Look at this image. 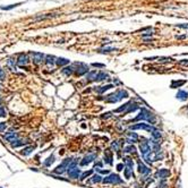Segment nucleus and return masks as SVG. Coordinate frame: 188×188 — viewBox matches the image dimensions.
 <instances>
[{
    "mask_svg": "<svg viewBox=\"0 0 188 188\" xmlns=\"http://www.w3.org/2000/svg\"><path fill=\"white\" fill-rule=\"evenodd\" d=\"M134 121H147V123H150V125L153 126L155 124V121H156V118H155V115L153 112H151L149 109L142 108L139 110V113L134 119Z\"/></svg>",
    "mask_w": 188,
    "mask_h": 188,
    "instance_id": "f257e3e1",
    "label": "nucleus"
},
{
    "mask_svg": "<svg viewBox=\"0 0 188 188\" xmlns=\"http://www.w3.org/2000/svg\"><path fill=\"white\" fill-rule=\"evenodd\" d=\"M127 98H129V94H128L127 91L126 90H118V91H116L115 93L107 95V98H106V102L117 103L118 101H121V100L127 99Z\"/></svg>",
    "mask_w": 188,
    "mask_h": 188,
    "instance_id": "f03ea898",
    "label": "nucleus"
},
{
    "mask_svg": "<svg viewBox=\"0 0 188 188\" xmlns=\"http://www.w3.org/2000/svg\"><path fill=\"white\" fill-rule=\"evenodd\" d=\"M102 183L104 185H119V184H123L124 180L121 179L118 175H116V173H110L106 178H103Z\"/></svg>",
    "mask_w": 188,
    "mask_h": 188,
    "instance_id": "7ed1b4c3",
    "label": "nucleus"
},
{
    "mask_svg": "<svg viewBox=\"0 0 188 188\" xmlns=\"http://www.w3.org/2000/svg\"><path fill=\"white\" fill-rule=\"evenodd\" d=\"M139 150H141V153L143 155V158H145L146 155H149L151 153V145L150 142L146 139L145 137H142L141 138V143H139Z\"/></svg>",
    "mask_w": 188,
    "mask_h": 188,
    "instance_id": "20e7f679",
    "label": "nucleus"
},
{
    "mask_svg": "<svg viewBox=\"0 0 188 188\" xmlns=\"http://www.w3.org/2000/svg\"><path fill=\"white\" fill-rule=\"evenodd\" d=\"M72 161H73V159H70V158L65 159L64 161L61 162V164H59V166H58V167H57L56 169L53 170V172H55V173H57V175H61V173L66 172Z\"/></svg>",
    "mask_w": 188,
    "mask_h": 188,
    "instance_id": "39448f33",
    "label": "nucleus"
},
{
    "mask_svg": "<svg viewBox=\"0 0 188 188\" xmlns=\"http://www.w3.org/2000/svg\"><path fill=\"white\" fill-rule=\"evenodd\" d=\"M130 130H137V129H143V130H146V132H154L155 128H154L152 125L150 124H145V123H139V124H136V125H133L129 127Z\"/></svg>",
    "mask_w": 188,
    "mask_h": 188,
    "instance_id": "423d86ee",
    "label": "nucleus"
},
{
    "mask_svg": "<svg viewBox=\"0 0 188 188\" xmlns=\"http://www.w3.org/2000/svg\"><path fill=\"white\" fill-rule=\"evenodd\" d=\"M96 159V154L95 153H91V154H87V155H85L84 158L82 159V161H81V164L82 167H85V166H89L91 162H93L94 160Z\"/></svg>",
    "mask_w": 188,
    "mask_h": 188,
    "instance_id": "0eeeda50",
    "label": "nucleus"
},
{
    "mask_svg": "<svg viewBox=\"0 0 188 188\" xmlns=\"http://www.w3.org/2000/svg\"><path fill=\"white\" fill-rule=\"evenodd\" d=\"M31 57H32V60H33V62L36 65L41 64L43 60H45V57H44V55L43 53H41V52H31L30 53Z\"/></svg>",
    "mask_w": 188,
    "mask_h": 188,
    "instance_id": "6e6552de",
    "label": "nucleus"
},
{
    "mask_svg": "<svg viewBox=\"0 0 188 188\" xmlns=\"http://www.w3.org/2000/svg\"><path fill=\"white\" fill-rule=\"evenodd\" d=\"M170 176V171L168 170V169H159L155 173H154V177L155 178H158V179H166V178H168Z\"/></svg>",
    "mask_w": 188,
    "mask_h": 188,
    "instance_id": "1a4fd4ad",
    "label": "nucleus"
},
{
    "mask_svg": "<svg viewBox=\"0 0 188 188\" xmlns=\"http://www.w3.org/2000/svg\"><path fill=\"white\" fill-rule=\"evenodd\" d=\"M76 65L78 66V68L76 69V74L78 76H82V75H85V74L89 73V66L85 64H82V62H76Z\"/></svg>",
    "mask_w": 188,
    "mask_h": 188,
    "instance_id": "9d476101",
    "label": "nucleus"
},
{
    "mask_svg": "<svg viewBox=\"0 0 188 188\" xmlns=\"http://www.w3.org/2000/svg\"><path fill=\"white\" fill-rule=\"evenodd\" d=\"M4 138L6 141L10 142V144L14 143V142H16L17 139H19V137H18V134L17 133H14V132H10V133H7V134H5L4 135Z\"/></svg>",
    "mask_w": 188,
    "mask_h": 188,
    "instance_id": "9b49d317",
    "label": "nucleus"
},
{
    "mask_svg": "<svg viewBox=\"0 0 188 188\" xmlns=\"http://www.w3.org/2000/svg\"><path fill=\"white\" fill-rule=\"evenodd\" d=\"M137 170H138V172H139L142 176H147L151 171L150 169H149V167H146L143 162H138V164H137Z\"/></svg>",
    "mask_w": 188,
    "mask_h": 188,
    "instance_id": "f8f14e48",
    "label": "nucleus"
},
{
    "mask_svg": "<svg viewBox=\"0 0 188 188\" xmlns=\"http://www.w3.org/2000/svg\"><path fill=\"white\" fill-rule=\"evenodd\" d=\"M138 141V135L136 133H128L127 137H126V142L128 143L129 145H133L134 143H136Z\"/></svg>",
    "mask_w": 188,
    "mask_h": 188,
    "instance_id": "ddd939ff",
    "label": "nucleus"
},
{
    "mask_svg": "<svg viewBox=\"0 0 188 188\" xmlns=\"http://www.w3.org/2000/svg\"><path fill=\"white\" fill-rule=\"evenodd\" d=\"M16 64H17V66H19V67H24V66H26V65L29 64V57L26 56V55H24V53H22L21 56L18 57Z\"/></svg>",
    "mask_w": 188,
    "mask_h": 188,
    "instance_id": "4468645a",
    "label": "nucleus"
},
{
    "mask_svg": "<svg viewBox=\"0 0 188 188\" xmlns=\"http://www.w3.org/2000/svg\"><path fill=\"white\" fill-rule=\"evenodd\" d=\"M113 87H115V86L112 85V84H108V85H104V86H96V87L94 89V91H95L98 94H103L104 92L111 90V89H113Z\"/></svg>",
    "mask_w": 188,
    "mask_h": 188,
    "instance_id": "2eb2a0df",
    "label": "nucleus"
},
{
    "mask_svg": "<svg viewBox=\"0 0 188 188\" xmlns=\"http://www.w3.org/2000/svg\"><path fill=\"white\" fill-rule=\"evenodd\" d=\"M67 173H68V177H69V178H73V179H78V178H81L82 171H81V169H78V168H75V169H73V170L68 171Z\"/></svg>",
    "mask_w": 188,
    "mask_h": 188,
    "instance_id": "dca6fc26",
    "label": "nucleus"
},
{
    "mask_svg": "<svg viewBox=\"0 0 188 188\" xmlns=\"http://www.w3.org/2000/svg\"><path fill=\"white\" fill-rule=\"evenodd\" d=\"M113 154H112V151L111 150H107L104 152V162L107 163V164H110L112 166V163H113Z\"/></svg>",
    "mask_w": 188,
    "mask_h": 188,
    "instance_id": "f3484780",
    "label": "nucleus"
},
{
    "mask_svg": "<svg viewBox=\"0 0 188 188\" xmlns=\"http://www.w3.org/2000/svg\"><path fill=\"white\" fill-rule=\"evenodd\" d=\"M176 98L178 99L179 101H186V100H188V92L184 90L178 91V93L176 94Z\"/></svg>",
    "mask_w": 188,
    "mask_h": 188,
    "instance_id": "a211bd4d",
    "label": "nucleus"
},
{
    "mask_svg": "<svg viewBox=\"0 0 188 188\" xmlns=\"http://www.w3.org/2000/svg\"><path fill=\"white\" fill-rule=\"evenodd\" d=\"M98 73L96 70H92L90 73H87L86 75V81L87 82H96V76H98Z\"/></svg>",
    "mask_w": 188,
    "mask_h": 188,
    "instance_id": "6ab92c4d",
    "label": "nucleus"
},
{
    "mask_svg": "<svg viewBox=\"0 0 188 188\" xmlns=\"http://www.w3.org/2000/svg\"><path fill=\"white\" fill-rule=\"evenodd\" d=\"M132 103H133L132 101H129V102L125 103V104H123L121 107L117 108V109H116V110H115V111H113V112H116V113H120V112H126V110L128 109V108H129V106H130Z\"/></svg>",
    "mask_w": 188,
    "mask_h": 188,
    "instance_id": "aec40b11",
    "label": "nucleus"
},
{
    "mask_svg": "<svg viewBox=\"0 0 188 188\" xmlns=\"http://www.w3.org/2000/svg\"><path fill=\"white\" fill-rule=\"evenodd\" d=\"M186 79H183V81H172L171 82V85L170 87L171 89H178V87H181V86L186 84Z\"/></svg>",
    "mask_w": 188,
    "mask_h": 188,
    "instance_id": "412c9836",
    "label": "nucleus"
},
{
    "mask_svg": "<svg viewBox=\"0 0 188 188\" xmlns=\"http://www.w3.org/2000/svg\"><path fill=\"white\" fill-rule=\"evenodd\" d=\"M34 146H27V147H24L23 150L21 151V154L22 155H24V156H26V155H30L33 151H34Z\"/></svg>",
    "mask_w": 188,
    "mask_h": 188,
    "instance_id": "4be33fe9",
    "label": "nucleus"
},
{
    "mask_svg": "<svg viewBox=\"0 0 188 188\" xmlns=\"http://www.w3.org/2000/svg\"><path fill=\"white\" fill-rule=\"evenodd\" d=\"M57 61V58L55 56H47L45 57V64L48 65V66H53V65L56 64Z\"/></svg>",
    "mask_w": 188,
    "mask_h": 188,
    "instance_id": "5701e85b",
    "label": "nucleus"
},
{
    "mask_svg": "<svg viewBox=\"0 0 188 188\" xmlns=\"http://www.w3.org/2000/svg\"><path fill=\"white\" fill-rule=\"evenodd\" d=\"M74 70H75V68H74L73 66H69V67H65V68L61 70V73L64 74L65 76H70V75L74 73Z\"/></svg>",
    "mask_w": 188,
    "mask_h": 188,
    "instance_id": "b1692460",
    "label": "nucleus"
},
{
    "mask_svg": "<svg viewBox=\"0 0 188 188\" xmlns=\"http://www.w3.org/2000/svg\"><path fill=\"white\" fill-rule=\"evenodd\" d=\"M139 109V106L137 104V103H132L130 106H129V108L126 110V112H124L125 115H127V113H130V112H134L136 111V110H138Z\"/></svg>",
    "mask_w": 188,
    "mask_h": 188,
    "instance_id": "393cba45",
    "label": "nucleus"
},
{
    "mask_svg": "<svg viewBox=\"0 0 188 188\" xmlns=\"http://www.w3.org/2000/svg\"><path fill=\"white\" fill-rule=\"evenodd\" d=\"M27 143H29L27 141H22V139H17L16 142L12 143V147H13V149H16V147H19V146L26 145Z\"/></svg>",
    "mask_w": 188,
    "mask_h": 188,
    "instance_id": "a878e982",
    "label": "nucleus"
},
{
    "mask_svg": "<svg viewBox=\"0 0 188 188\" xmlns=\"http://www.w3.org/2000/svg\"><path fill=\"white\" fill-rule=\"evenodd\" d=\"M102 180H103V178L101 177V175H94V176H92V178H91V183L92 184H99V183H102Z\"/></svg>",
    "mask_w": 188,
    "mask_h": 188,
    "instance_id": "bb28decb",
    "label": "nucleus"
},
{
    "mask_svg": "<svg viewBox=\"0 0 188 188\" xmlns=\"http://www.w3.org/2000/svg\"><path fill=\"white\" fill-rule=\"evenodd\" d=\"M109 75L107 73H104V72H99L98 73V76H96V82H102L104 79H107Z\"/></svg>",
    "mask_w": 188,
    "mask_h": 188,
    "instance_id": "cd10ccee",
    "label": "nucleus"
},
{
    "mask_svg": "<svg viewBox=\"0 0 188 188\" xmlns=\"http://www.w3.org/2000/svg\"><path fill=\"white\" fill-rule=\"evenodd\" d=\"M124 164L126 168H129V169H132V170H133V168H134V161H133L130 158H125Z\"/></svg>",
    "mask_w": 188,
    "mask_h": 188,
    "instance_id": "c85d7f7f",
    "label": "nucleus"
},
{
    "mask_svg": "<svg viewBox=\"0 0 188 188\" xmlns=\"http://www.w3.org/2000/svg\"><path fill=\"white\" fill-rule=\"evenodd\" d=\"M161 137H162V134H161V132H159V130H154V132H152V136H151V138L152 139H155V141L160 142V139H161Z\"/></svg>",
    "mask_w": 188,
    "mask_h": 188,
    "instance_id": "c756f323",
    "label": "nucleus"
},
{
    "mask_svg": "<svg viewBox=\"0 0 188 188\" xmlns=\"http://www.w3.org/2000/svg\"><path fill=\"white\" fill-rule=\"evenodd\" d=\"M70 61L68 59H66V58H57V61L56 64L58 66H66V65H68Z\"/></svg>",
    "mask_w": 188,
    "mask_h": 188,
    "instance_id": "7c9ffc66",
    "label": "nucleus"
},
{
    "mask_svg": "<svg viewBox=\"0 0 188 188\" xmlns=\"http://www.w3.org/2000/svg\"><path fill=\"white\" fill-rule=\"evenodd\" d=\"M55 160H56V158H55V155H50L49 158L43 162V164L45 166V167H51V164L53 162H55Z\"/></svg>",
    "mask_w": 188,
    "mask_h": 188,
    "instance_id": "2f4dec72",
    "label": "nucleus"
},
{
    "mask_svg": "<svg viewBox=\"0 0 188 188\" xmlns=\"http://www.w3.org/2000/svg\"><path fill=\"white\" fill-rule=\"evenodd\" d=\"M124 173H125V177H126L127 179H130L133 176H134V173H133V170H132V169H129V168H126V167H125V169H124Z\"/></svg>",
    "mask_w": 188,
    "mask_h": 188,
    "instance_id": "473e14b6",
    "label": "nucleus"
},
{
    "mask_svg": "<svg viewBox=\"0 0 188 188\" xmlns=\"http://www.w3.org/2000/svg\"><path fill=\"white\" fill-rule=\"evenodd\" d=\"M124 152L125 153H135V152H136V149H135V146L134 145H128L124 149Z\"/></svg>",
    "mask_w": 188,
    "mask_h": 188,
    "instance_id": "72a5a7b5",
    "label": "nucleus"
},
{
    "mask_svg": "<svg viewBox=\"0 0 188 188\" xmlns=\"http://www.w3.org/2000/svg\"><path fill=\"white\" fill-rule=\"evenodd\" d=\"M92 173H93V170L85 171V172H83V173H82V175H81V178H79V179H81V180L86 179V178H87L89 176H91V175H92Z\"/></svg>",
    "mask_w": 188,
    "mask_h": 188,
    "instance_id": "f704fd0d",
    "label": "nucleus"
},
{
    "mask_svg": "<svg viewBox=\"0 0 188 188\" xmlns=\"http://www.w3.org/2000/svg\"><path fill=\"white\" fill-rule=\"evenodd\" d=\"M7 66H8V67H10V69H12V70H15V69H16V67H15V60L9 59L8 61H7Z\"/></svg>",
    "mask_w": 188,
    "mask_h": 188,
    "instance_id": "c9c22d12",
    "label": "nucleus"
},
{
    "mask_svg": "<svg viewBox=\"0 0 188 188\" xmlns=\"http://www.w3.org/2000/svg\"><path fill=\"white\" fill-rule=\"evenodd\" d=\"M111 147L115 150V152H118V151H119V143H118V142H112Z\"/></svg>",
    "mask_w": 188,
    "mask_h": 188,
    "instance_id": "e433bc0d",
    "label": "nucleus"
},
{
    "mask_svg": "<svg viewBox=\"0 0 188 188\" xmlns=\"http://www.w3.org/2000/svg\"><path fill=\"white\" fill-rule=\"evenodd\" d=\"M94 170L100 172V173H102V175H108V173H110V171L109 170H104V169H98V168H94Z\"/></svg>",
    "mask_w": 188,
    "mask_h": 188,
    "instance_id": "4c0bfd02",
    "label": "nucleus"
},
{
    "mask_svg": "<svg viewBox=\"0 0 188 188\" xmlns=\"http://www.w3.org/2000/svg\"><path fill=\"white\" fill-rule=\"evenodd\" d=\"M117 49L116 48H104V49H101L100 52H111V51H116Z\"/></svg>",
    "mask_w": 188,
    "mask_h": 188,
    "instance_id": "58836bf2",
    "label": "nucleus"
},
{
    "mask_svg": "<svg viewBox=\"0 0 188 188\" xmlns=\"http://www.w3.org/2000/svg\"><path fill=\"white\" fill-rule=\"evenodd\" d=\"M7 116V112L2 107H0V118H5Z\"/></svg>",
    "mask_w": 188,
    "mask_h": 188,
    "instance_id": "ea45409f",
    "label": "nucleus"
},
{
    "mask_svg": "<svg viewBox=\"0 0 188 188\" xmlns=\"http://www.w3.org/2000/svg\"><path fill=\"white\" fill-rule=\"evenodd\" d=\"M124 168H125L124 163H118V164H117V170L118 171H123L124 170Z\"/></svg>",
    "mask_w": 188,
    "mask_h": 188,
    "instance_id": "a19ab883",
    "label": "nucleus"
},
{
    "mask_svg": "<svg viewBox=\"0 0 188 188\" xmlns=\"http://www.w3.org/2000/svg\"><path fill=\"white\" fill-rule=\"evenodd\" d=\"M6 128H7L6 124H5V123H0V133L5 132V130H6Z\"/></svg>",
    "mask_w": 188,
    "mask_h": 188,
    "instance_id": "79ce46f5",
    "label": "nucleus"
},
{
    "mask_svg": "<svg viewBox=\"0 0 188 188\" xmlns=\"http://www.w3.org/2000/svg\"><path fill=\"white\" fill-rule=\"evenodd\" d=\"M5 77H6V74H5L4 69L0 68V81H2V79H5Z\"/></svg>",
    "mask_w": 188,
    "mask_h": 188,
    "instance_id": "37998d69",
    "label": "nucleus"
},
{
    "mask_svg": "<svg viewBox=\"0 0 188 188\" xmlns=\"http://www.w3.org/2000/svg\"><path fill=\"white\" fill-rule=\"evenodd\" d=\"M16 6H18V5H10V6H8V7H5V6H2L1 9H4V10H8V9H12V8H14V7H16Z\"/></svg>",
    "mask_w": 188,
    "mask_h": 188,
    "instance_id": "c03bdc74",
    "label": "nucleus"
},
{
    "mask_svg": "<svg viewBox=\"0 0 188 188\" xmlns=\"http://www.w3.org/2000/svg\"><path fill=\"white\" fill-rule=\"evenodd\" d=\"M92 66H94V67H99V68H103V67H104V65L103 64H96V62L92 64Z\"/></svg>",
    "mask_w": 188,
    "mask_h": 188,
    "instance_id": "a18cd8bd",
    "label": "nucleus"
},
{
    "mask_svg": "<svg viewBox=\"0 0 188 188\" xmlns=\"http://www.w3.org/2000/svg\"><path fill=\"white\" fill-rule=\"evenodd\" d=\"M180 65H183V66H188V59H184V60H181L179 62Z\"/></svg>",
    "mask_w": 188,
    "mask_h": 188,
    "instance_id": "49530a36",
    "label": "nucleus"
},
{
    "mask_svg": "<svg viewBox=\"0 0 188 188\" xmlns=\"http://www.w3.org/2000/svg\"><path fill=\"white\" fill-rule=\"evenodd\" d=\"M109 117H111V112H107V113H104V116H102L103 119H108Z\"/></svg>",
    "mask_w": 188,
    "mask_h": 188,
    "instance_id": "de8ad7c7",
    "label": "nucleus"
},
{
    "mask_svg": "<svg viewBox=\"0 0 188 188\" xmlns=\"http://www.w3.org/2000/svg\"><path fill=\"white\" fill-rule=\"evenodd\" d=\"M178 27H180V29H188V24L187 25H178Z\"/></svg>",
    "mask_w": 188,
    "mask_h": 188,
    "instance_id": "09e8293b",
    "label": "nucleus"
},
{
    "mask_svg": "<svg viewBox=\"0 0 188 188\" xmlns=\"http://www.w3.org/2000/svg\"><path fill=\"white\" fill-rule=\"evenodd\" d=\"M186 38V35H181V36H177V39H180V40H183V39Z\"/></svg>",
    "mask_w": 188,
    "mask_h": 188,
    "instance_id": "8fccbe9b",
    "label": "nucleus"
},
{
    "mask_svg": "<svg viewBox=\"0 0 188 188\" xmlns=\"http://www.w3.org/2000/svg\"><path fill=\"white\" fill-rule=\"evenodd\" d=\"M0 103H1V98H0Z\"/></svg>",
    "mask_w": 188,
    "mask_h": 188,
    "instance_id": "3c124183",
    "label": "nucleus"
},
{
    "mask_svg": "<svg viewBox=\"0 0 188 188\" xmlns=\"http://www.w3.org/2000/svg\"><path fill=\"white\" fill-rule=\"evenodd\" d=\"M0 188H2V187H0Z\"/></svg>",
    "mask_w": 188,
    "mask_h": 188,
    "instance_id": "603ef678",
    "label": "nucleus"
}]
</instances>
